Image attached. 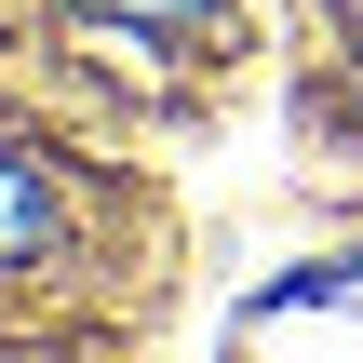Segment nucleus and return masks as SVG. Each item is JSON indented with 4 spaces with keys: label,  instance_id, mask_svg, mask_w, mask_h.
<instances>
[{
    "label": "nucleus",
    "instance_id": "f257e3e1",
    "mask_svg": "<svg viewBox=\"0 0 363 363\" xmlns=\"http://www.w3.org/2000/svg\"><path fill=\"white\" fill-rule=\"evenodd\" d=\"M40 242H54V202H40V175H27V162H0V269H13V256H40Z\"/></svg>",
    "mask_w": 363,
    "mask_h": 363
},
{
    "label": "nucleus",
    "instance_id": "f03ea898",
    "mask_svg": "<svg viewBox=\"0 0 363 363\" xmlns=\"http://www.w3.org/2000/svg\"><path fill=\"white\" fill-rule=\"evenodd\" d=\"M108 13H189V0H108Z\"/></svg>",
    "mask_w": 363,
    "mask_h": 363
}]
</instances>
